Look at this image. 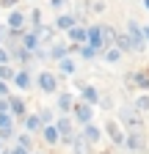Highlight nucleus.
I'll list each match as a JSON object with an SVG mask.
<instances>
[{"label":"nucleus","mask_w":149,"mask_h":154,"mask_svg":"<svg viewBox=\"0 0 149 154\" xmlns=\"http://www.w3.org/2000/svg\"><path fill=\"white\" fill-rule=\"evenodd\" d=\"M86 42H91V50H102L105 47V30L100 28V25H94V28H88L86 30Z\"/></svg>","instance_id":"1"},{"label":"nucleus","mask_w":149,"mask_h":154,"mask_svg":"<svg viewBox=\"0 0 149 154\" xmlns=\"http://www.w3.org/2000/svg\"><path fill=\"white\" fill-rule=\"evenodd\" d=\"M39 85H42V91L52 94V91H55V85H58V80H55V74H50V72H42V74H39Z\"/></svg>","instance_id":"2"},{"label":"nucleus","mask_w":149,"mask_h":154,"mask_svg":"<svg viewBox=\"0 0 149 154\" xmlns=\"http://www.w3.org/2000/svg\"><path fill=\"white\" fill-rule=\"evenodd\" d=\"M22 22H25V14H20V11H14V14L8 17V30H11V33H17V30L22 28Z\"/></svg>","instance_id":"3"},{"label":"nucleus","mask_w":149,"mask_h":154,"mask_svg":"<svg viewBox=\"0 0 149 154\" xmlns=\"http://www.w3.org/2000/svg\"><path fill=\"white\" fill-rule=\"evenodd\" d=\"M22 44H25V52H30V50H39V36H36V30L25 33V38H22Z\"/></svg>","instance_id":"4"},{"label":"nucleus","mask_w":149,"mask_h":154,"mask_svg":"<svg viewBox=\"0 0 149 154\" xmlns=\"http://www.w3.org/2000/svg\"><path fill=\"white\" fill-rule=\"evenodd\" d=\"M74 116H78V121L88 124V121H91V107H88V105H74Z\"/></svg>","instance_id":"5"},{"label":"nucleus","mask_w":149,"mask_h":154,"mask_svg":"<svg viewBox=\"0 0 149 154\" xmlns=\"http://www.w3.org/2000/svg\"><path fill=\"white\" fill-rule=\"evenodd\" d=\"M130 149H133V151H141L144 149V138H141V132H133V135H130V138L124 140Z\"/></svg>","instance_id":"6"},{"label":"nucleus","mask_w":149,"mask_h":154,"mask_svg":"<svg viewBox=\"0 0 149 154\" xmlns=\"http://www.w3.org/2000/svg\"><path fill=\"white\" fill-rule=\"evenodd\" d=\"M72 149H74V154H88V143L83 140V135L72 138Z\"/></svg>","instance_id":"7"},{"label":"nucleus","mask_w":149,"mask_h":154,"mask_svg":"<svg viewBox=\"0 0 149 154\" xmlns=\"http://www.w3.org/2000/svg\"><path fill=\"white\" fill-rule=\"evenodd\" d=\"M8 110H11L14 116H25V102L14 96V99H8Z\"/></svg>","instance_id":"8"},{"label":"nucleus","mask_w":149,"mask_h":154,"mask_svg":"<svg viewBox=\"0 0 149 154\" xmlns=\"http://www.w3.org/2000/svg\"><path fill=\"white\" fill-rule=\"evenodd\" d=\"M69 38H72L74 44H83V42H86V30L74 25V28H69Z\"/></svg>","instance_id":"9"},{"label":"nucleus","mask_w":149,"mask_h":154,"mask_svg":"<svg viewBox=\"0 0 149 154\" xmlns=\"http://www.w3.org/2000/svg\"><path fill=\"white\" fill-rule=\"evenodd\" d=\"M83 140H86V143H97V140H100V129L88 124V127H86V135H83Z\"/></svg>","instance_id":"10"},{"label":"nucleus","mask_w":149,"mask_h":154,"mask_svg":"<svg viewBox=\"0 0 149 154\" xmlns=\"http://www.w3.org/2000/svg\"><path fill=\"white\" fill-rule=\"evenodd\" d=\"M105 127H108V135H110V138H113L116 143H124V135L119 132V127H116L113 121H110V124H105Z\"/></svg>","instance_id":"11"},{"label":"nucleus","mask_w":149,"mask_h":154,"mask_svg":"<svg viewBox=\"0 0 149 154\" xmlns=\"http://www.w3.org/2000/svg\"><path fill=\"white\" fill-rule=\"evenodd\" d=\"M39 127H42L39 116H25V129H28V132H36Z\"/></svg>","instance_id":"12"},{"label":"nucleus","mask_w":149,"mask_h":154,"mask_svg":"<svg viewBox=\"0 0 149 154\" xmlns=\"http://www.w3.org/2000/svg\"><path fill=\"white\" fill-rule=\"evenodd\" d=\"M116 50H133V42H130V36H116Z\"/></svg>","instance_id":"13"},{"label":"nucleus","mask_w":149,"mask_h":154,"mask_svg":"<svg viewBox=\"0 0 149 154\" xmlns=\"http://www.w3.org/2000/svg\"><path fill=\"white\" fill-rule=\"evenodd\" d=\"M14 83L20 85V88H28V85H30V74H28V72H20V74L14 77Z\"/></svg>","instance_id":"14"},{"label":"nucleus","mask_w":149,"mask_h":154,"mask_svg":"<svg viewBox=\"0 0 149 154\" xmlns=\"http://www.w3.org/2000/svg\"><path fill=\"white\" fill-rule=\"evenodd\" d=\"M44 140H47V143H58V140H61L58 132H55V127H44Z\"/></svg>","instance_id":"15"},{"label":"nucleus","mask_w":149,"mask_h":154,"mask_svg":"<svg viewBox=\"0 0 149 154\" xmlns=\"http://www.w3.org/2000/svg\"><path fill=\"white\" fill-rule=\"evenodd\" d=\"M130 80H135L133 85H138V88H149V74H133Z\"/></svg>","instance_id":"16"},{"label":"nucleus","mask_w":149,"mask_h":154,"mask_svg":"<svg viewBox=\"0 0 149 154\" xmlns=\"http://www.w3.org/2000/svg\"><path fill=\"white\" fill-rule=\"evenodd\" d=\"M69 107H72V96H69V94H61V96H58V110L66 113Z\"/></svg>","instance_id":"17"},{"label":"nucleus","mask_w":149,"mask_h":154,"mask_svg":"<svg viewBox=\"0 0 149 154\" xmlns=\"http://www.w3.org/2000/svg\"><path fill=\"white\" fill-rule=\"evenodd\" d=\"M97 96H100V94H97L94 88H83V99H86L88 105H94V102H97Z\"/></svg>","instance_id":"18"},{"label":"nucleus","mask_w":149,"mask_h":154,"mask_svg":"<svg viewBox=\"0 0 149 154\" xmlns=\"http://www.w3.org/2000/svg\"><path fill=\"white\" fill-rule=\"evenodd\" d=\"M58 28H66V30L74 28V17H69V14L66 17H58Z\"/></svg>","instance_id":"19"},{"label":"nucleus","mask_w":149,"mask_h":154,"mask_svg":"<svg viewBox=\"0 0 149 154\" xmlns=\"http://www.w3.org/2000/svg\"><path fill=\"white\" fill-rule=\"evenodd\" d=\"M50 55H52V58H66V47H64V44H55V47L50 50Z\"/></svg>","instance_id":"20"},{"label":"nucleus","mask_w":149,"mask_h":154,"mask_svg":"<svg viewBox=\"0 0 149 154\" xmlns=\"http://www.w3.org/2000/svg\"><path fill=\"white\" fill-rule=\"evenodd\" d=\"M61 72H64V74H72V72H74V63L69 61V58H61Z\"/></svg>","instance_id":"21"},{"label":"nucleus","mask_w":149,"mask_h":154,"mask_svg":"<svg viewBox=\"0 0 149 154\" xmlns=\"http://www.w3.org/2000/svg\"><path fill=\"white\" fill-rule=\"evenodd\" d=\"M119 58H122V52H119V50H108V52H105V61H110V63H116Z\"/></svg>","instance_id":"22"},{"label":"nucleus","mask_w":149,"mask_h":154,"mask_svg":"<svg viewBox=\"0 0 149 154\" xmlns=\"http://www.w3.org/2000/svg\"><path fill=\"white\" fill-rule=\"evenodd\" d=\"M0 129H11V116L8 113H0Z\"/></svg>","instance_id":"23"},{"label":"nucleus","mask_w":149,"mask_h":154,"mask_svg":"<svg viewBox=\"0 0 149 154\" xmlns=\"http://www.w3.org/2000/svg\"><path fill=\"white\" fill-rule=\"evenodd\" d=\"M135 107L138 110H149V96H138V99H135Z\"/></svg>","instance_id":"24"},{"label":"nucleus","mask_w":149,"mask_h":154,"mask_svg":"<svg viewBox=\"0 0 149 154\" xmlns=\"http://www.w3.org/2000/svg\"><path fill=\"white\" fill-rule=\"evenodd\" d=\"M80 55H83V58H94L97 52H94V50H91V47H83V50H80Z\"/></svg>","instance_id":"25"},{"label":"nucleus","mask_w":149,"mask_h":154,"mask_svg":"<svg viewBox=\"0 0 149 154\" xmlns=\"http://www.w3.org/2000/svg\"><path fill=\"white\" fill-rule=\"evenodd\" d=\"M0 77H3V80H8V77H11V69H8V66H0Z\"/></svg>","instance_id":"26"},{"label":"nucleus","mask_w":149,"mask_h":154,"mask_svg":"<svg viewBox=\"0 0 149 154\" xmlns=\"http://www.w3.org/2000/svg\"><path fill=\"white\" fill-rule=\"evenodd\" d=\"M6 61H8V52H6L3 47H0V66H6Z\"/></svg>","instance_id":"27"},{"label":"nucleus","mask_w":149,"mask_h":154,"mask_svg":"<svg viewBox=\"0 0 149 154\" xmlns=\"http://www.w3.org/2000/svg\"><path fill=\"white\" fill-rule=\"evenodd\" d=\"M0 138H14V129H0Z\"/></svg>","instance_id":"28"},{"label":"nucleus","mask_w":149,"mask_h":154,"mask_svg":"<svg viewBox=\"0 0 149 154\" xmlns=\"http://www.w3.org/2000/svg\"><path fill=\"white\" fill-rule=\"evenodd\" d=\"M52 116H50V110H42V116H39V121H50Z\"/></svg>","instance_id":"29"},{"label":"nucleus","mask_w":149,"mask_h":154,"mask_svg":"<svg viewBox=\"0 0 149 154\" xmlns=\"http://www.w3.org/2000/svg\"><path fill=\"white\" fill-rule=\"evenodd\" d=\"M6 110H8V102H6V99H0V113H6Z\"/></svg>","instance_id":"30"},{"label":"nucleus","mask_w":149,"mask_h":154,"mask_svg":"<svg viewBox=\"0 0 149 154\" xmlns=\"http://www.w3.org/2000/svg\"><path fill=\"white\" fill-rule=\"evenodd\" d=\"M6 91H8V85H6V83H0V96H3Z\"/></svg>","instance_id":"31"},{"label":"nucleus","mask_w":149,"mask_h":154,"mask_svg":"<svg viewBox=\"0 0 149 154\" xmlns=\"http://www.w3.org/2000/svg\"><path fill=\"white\" fill-rule=\"evenodd\" d=\"M14 3H17V0H3V6H6V8H8V6H14Z\"/></svg>","instance_id":"32"},{"label":"nucleus","mask_w":149,"mask_h":154,"mask_svg":"<svg viewBox=\"0 0 149 154\" xmlns=\"http://www.w3.org/2000/svg\"><path fill=\"white\" fill-rule=\"evenodd\" d=\"M14 154H28V151H25V149L20 146V149H14Z\"/></svg>","instance_id":"33"},{"label":"nucleus","mask_w":149,"mask_h":154,"mask_svg":"<svg viewBox=\"0 0 149 154\" xmlns=\"http://www.w3.org/2000/svg\"><path fill=\"white\" fill-rule=\"evenodd\" d=\"M141 33H144V38H149V25H146V28H144Z\"/></svg>","instance_id":"34"},{"label":"nucleus","mask_w":149,"mask_h":154,"mask_svg":"<svg viewBox=\"0 0 149 154\" xmlns=\"http://www.w3.org/2000/svg\"><path fill=\"white\" fill-rule=\"evenodd\" d=\"M144 6H146V8H149V0H144Z\"/></svg>","instance_id":"35"}]
</instances>
